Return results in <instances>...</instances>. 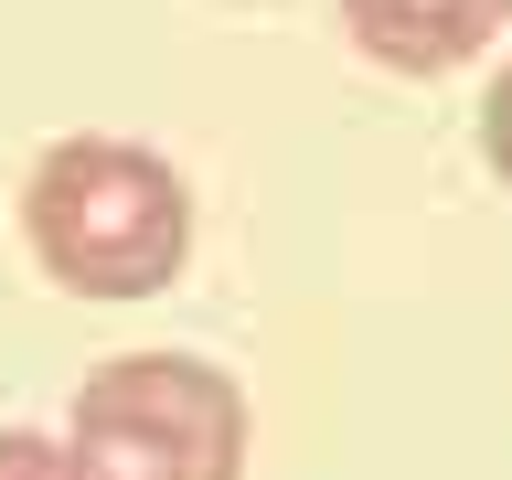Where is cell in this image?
<instances>
[{
	"label": "cell",
	"instance_id": "1",
	"mask_svg": "<svg viewBox=\"0 0 512 480\" xmlns=\"http://www.w3.org/2000/svg\"><path fill=\"white\" fill-rule=\"evenodd\" d=\"M22 246L64 299H160L192 267V182L118 128L43 139L22 171Z\"/></svg>",
	"mask_w": 512,
	"mask_h": 480
},
{
	"label": "cell",
	"instance_id": "5",
	"mask_svg": "<svg viewBox=\"0 0 512 480\" xmlns=\"http://www.w3.org/2000/svg\"><path fill=\"white\" fill-rule=\"evenodd\" d=\"M480 160H491V182L512 192V64L480 86Z\"/></svg>",
	"mask_w": 512,
	"mask_h": 480
},
{
	"label": "cell",
	"instance_id": "3",
	"mask_svg": "<svg viewBox=\"0 0 512 480\" xmlns=\"http://www.w3.org/2000/svg\"><path fill=\"white\" fill-rule=\"evenodd\" d=\"M512 0H342L352 54L384 64V75H459L502 43Z\"/></svg>",
	"mask_w": 512,
	"mask_h": 480
},
{
	"label": "cell",
	"instance_id": "2",
	"mask_svg": "<svg viewBox=\"0 0 512 480\" xmlns=\"http://www.w3.org/2000/svg\"><path fill=\"white\" fill-rule=\"evenodd\" d=\"M64 438L96 459V480H246L256 406L203 352H107L75 384Z\"/></svg>",
	"mask_w": 512,
	"mask_h": 480
},
{
	"label": "cell",
	"instance_id": "4",
	"mask_svg": "<svg viewBox=\"0 0 512 480\" xmlns=\"http://www.w3.org/2000/svg\"><path fill=\"white\" fill-rule=\"evenodd\" d=\"M0 480H96V459L54 427H0Z\"/></svg>",
	"mask_w": 512,
	"mask_h": 480
}]
</instances>
